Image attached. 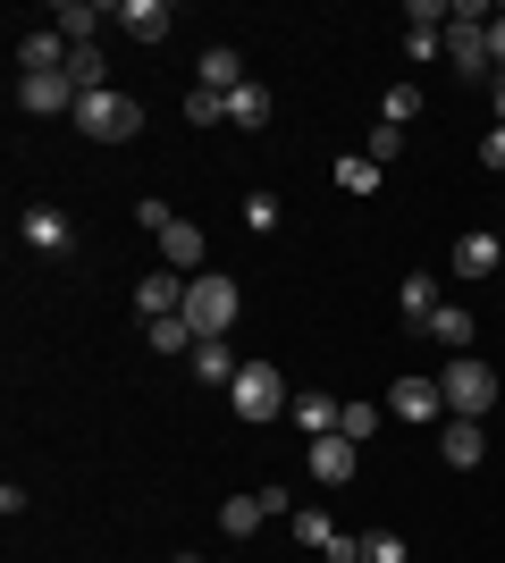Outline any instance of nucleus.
I'll use <instances>...</instances> for the list:
<instances>
[{
  "label": "nucleus",
  "mask_w": 505,
  "mask_h": 563,
  "mask_svg": "<svg viewBox=\"0 0 505 563\" xmlns=\"http://www.w3.org/2000/svg\"><path fill=\"white\" fill-rule=\"evenodd\" d=\"M237 311H244V295H237V278H228V269L186 278V329H194V336H228V329H237Z\"/></svg>",
  "instance_id": "obj_1"
},
{
  "label": "nucleus",
  "mask_w": 505,
  "mask_h": 563,
  "mask_svg": "<svg viewBox=\"0 0 505 563\" xmlns=\"http://www.w3.org/2000/svg\"><path fill=\"white\" fill-rule=\"evenodd\" d=\"M438 387H447V421H488V404H497V371L472 362V353H455L438 371Z\"/></svg>",
  "instance_id": "obj_2"
},
{
  "label": "nucleus",
  "mask_w": 505,
  "mask_h": 563,
  "mask_svg": "<svg viewBox=\"0 0 505 563\" xmlns=\"http://www.w3.org/2000/svg\"><path fill=\"white\" fill-rule=\"evenodd\" d=\"M228 404H237V421L270 429L278 412H287V371H278V362H244L237 387H228Z\"/></svg>",
  "instance_id": "obj_3"
},
{
  "label": "nucleus",
  "mask_w": 505,
  "mask_h": 563,
  "mask_svg": "<svg viewBox=\"0 0 505 563\" xmlns=\"http://www.w3.org/2000/svg\"><path fill=\"white\" fill-rule=\"evenodd\" d=\"M76 126H85L94 143H135L144 135V101L135 93H85L76 101Z\"/></svg>",
  "instance_id": "obj_4"
},
{
  "label": "nucleus",
  "mask_w": 505,
  "mask_h": 563,
  "mask_svg": "<svg viewBox=\"0 0 505 563\" xmlns=\"http://www.w3.org/2000/svg\"><path fill=\"white\" fill-rule=\"evenodd\" d=\"M447 59H455L463 76H488V9L481 0H463L455 18H447Z\"/></svg>",
  "instance_id": "obj_5"
},
{
  "label": "nucleus",
  "mask_w": 505,
  "mask_h": 563,
  "mask_svg": "<svg viewBox=\"0 0 505 563\" xmlns=\"http://www.w3.org/2000/svg\"><path fill=\"white\" fill-rule=\"evenodd\" d=\"M387 421H447V387L421 371H405L396 387H387Z\"/></svg>",
  "instance_id": "obj_6"
},
{
  "label": "nucleus",
  "mask_w": 505,
  "mask_h": 563,
  "mask_svg": "<svg viewBox=\"0 0 505 563\" xmlns=\"http://www.w3.org/2000/svg\"><path fill=\"white\" fill-rule=\"evenodd\" d=\"M76 101L85 93H76L68 76H18V110H34V118H59V110L76 118Z\"/></svg>",
  "instance_id": "obj_7"
},
{
  "label": "nucleus",
  "mask_w": 505,
  "mask_h": 563,
  "mask_svg": "<svg viewBox=\"0 0 505 563\" xmlns=\"http://www.w3.org/2000/svg\"><path fill=\"white\" fill-rule=\"evenodd\" d=\"M135 311H144V329L152 320H177V311H186V278H177V269H152V278L135 286Z\"/></svg>",
  "instance_id": "obj_8"
},
{
  "label": "nucleus",
  "mask_w": 505,
  "mask_h": 563,
  "mask_svg": "<svg viewBox=\"0 0 505 563\" xmlns=\"http://www.w3.org/2000/svg\"><path fill=\"white\" fill-rule=\"evenodd\" d=\"M152 244H161V261L177 269V278H194V269H202V228H194V219H168Z\"/></svg>",
  "instance_id": "obj_9"
},
{
  "label": "nucleus",
  "mask_w": 505,
  "mask_h": 563,
  "mask_svg": "<svg viewBox=\"0 0 505 563\" xmlns=\"http://www.w3.org/2000/svg\"><path fill=\"white\" fill-rule=\"evenodd\" d=\"M447 269H455V278H488V269H505V244L497 235H455V253H447Z\"/></svg>",
  "instance_id": "obj_10"
},
{
  "label": "nucleus",
  "mask_w": 505,
  "mask_h": 563,
  "mask_svg": "<svg viewBox=\"0 0 505 563\" xmlns=\"http://www.w3.org/2000/svg\"><path fill=\"white\" fill-rule=\"evenodd\" d=\"M186 371L202 378V387H237V371H244V362L228 353V336H202V345L186 353Z\"/></svg>",
  "instance_id": "obj_11"
},
{
  "label": "nucleus",
  "mask_w": 505,
  "mask_h": 563,
  "mask_svg": "<svg viewBox=\"0 0 505 563\" xmlns=\"http://www.w3.org/2000/svg\"><path fill=\"white\" fill-rule=\"evenodd\" d=\"M447 303V286L430 278V269H413L405 286H396V311H405V329H430V311Z\"/></svg>",
  "instance_id": "obj_12"
},
{
  "label": "nucleus",
  "mask_w": 505,
  "mask_h": 563,
  "mask_svg": "<svg viewBox=\"0 0 505 563\" xmlns=\"http://www.w3.org/2000/svg\"><path fill=\"white\" fill-rule=\"evenodd\" d=\"M18 235L34 244V253H68V244H76V228H68L59 211H51V202H34V211L18 219Z\"/></svg>",
  "instance_id": "obj_13"
},
{
  "label": "nucleus",
  "mask_w": 505,
  "mask_h": 563,
  "mask_svg": "<svg viewBox=\"0 0 505 563\" xmlns=\"http://www.w3.org/2000/svg\"><path fill=\"white\" fill-rule=\"evenodd\" d=\"M312 479L320 488H345V479H354V438H312Z\"/></svg>",
  "instance_id": "obj_14"
},
{
  "label": "nucleus",
  "mask_w": 505,
  "mask_h": 563,
  "mask_svg": "<svg viewBox=\"0 0 505 563\" xmlns=\"http://www.w3.org/2000/svg\"><path fill=\"white\" fill-rule=\"evenodd\" d=\"M119 25L135 34V43H168V25H177V9H168V0H127V9H119Z\"/></svg>",
  "instance_id": "obj_15"
},
{
  "label": "nucleus",
  "mask_w": 505,
  "mask_h": 563,
  "mask_svg": "<svg viewBox=\"0 0 505 563\" xmlns=\"http://www.w3.org/2000/svg\"><path fill=\"white\" fill-rule=\"evenodd\" d=\"M438 454H447L455 471H472V463L488 454V429H481V421H447V429H438Z\"/></svg>",
  "instance_id": "obj_16"
},
{
  "label": "nucleus",
  "mask_w": 505,
  "mask_h": 563,
  "mask_svg": "<svg viewBox=\"0 0 505 563\" xmlns=\"http://www.w3.org/2000/svg\"><path fill=\"white\" fill-rule=\"evenodd\" d=\"M237 85H253V76H244V59L228 43H211L202 51V93H237Z\"/></svg>",
  "instance_id": "obj_17"
},
{
  "label": "nucleus",
  "mask_w": 505,
  "mask_h": 563,
  "mask_svg": "<svg viewBox=\"0 0 505 563\" xmlns=\"http://www.w3.org/2000/svg\"><path fill=\"white\" fill-rule=\"evenodd\" d=\"M68 85H76V93H110V59H101V43L68 51Z\"/></svg>",
  "instance_id": "obj_18"
},
{
  "label": "nucleus",
  "mask_w": 505,
  "mask_h": 563,
  "mask_svg": "<svg viewBox=\"0 0 505 563\" xmlns=\"http://www.w3.org/2000/svg\"><path fill=\"white\" fill-rule=\"evenodd\" d=\"M228 126L262 135V126H270V85H237V93H228Z\"/></svg>",
  "instance_id": "obj_19"
},
{
  "label": "nucleus",
  "mask_w": 505,
  "mask_h": 563,
  "mask_svg": "<svg viewBox=\"0 0 505 563\" xmlns=\"http://www.w3.org/2000/svg\"><path fill=\"white\" fill-rule=\"evenodd\" d=\"M430 345L472 353V311H463V303H438V311H430Z\"/></svg>",
  "instance_id": "obj_20"
},
{
  "label": "nucleus",
  "mask_w": 505,
  "mask_h": 563,
  "mask_svg": "<svg viewBox=\"0 0 505 563\" xmlns=\"http://www.w3.org/2000/svg\"><path fill=\"white\" fill-rule=\"evenodd\" d=\"M287 412H295V429H304V438H329V429H337V412H345V404H337V396H320V387H312V396H295Z\"/></svg>",
  "instance_id": "obj_21"
},
{
  "label": "nucleus",
  "mask_w": 505,
  "mask_h": 563,
  "mask_svg": "<svg viewBox=\"0 0 505 563\" xmlns=\"http://www.w3.org/2000/svg\"><path fill=\"white\" fill-rule=\"evenodd\" d=\"M262 521H270L262 488H253V496H228V505H219V530H228V539H253V530H262Z\"/></svg>",
  "instance_id": "obj_22"
},
{
  "label": "nucleus",
  "mask_w": 505,
  "mask_h": 563,
  "mask_svg": "<svg viewBox=\"0 0 505 563\" xmlns=\"http://www.w3.org/2000/svg\"><path fill=\"white\" fill-rule=\"evenodd\" d=\"M51 25H59V34H68V43H94V25H101V9H94V0H59V9H51Z\"/></svg>",
  "instance_id": "obj_23"
},
{
  "label": "nucleus",
  "mask_w": 505,
  "mask_h": 563,
  "mask_svg": "<svg viewBox=\"0 0 505 563\" xmlns=\"http://www.w3.org/2000/svg\"><path fill=\"white\" fill-rule=\"evenodd\" d=\"M329 177H337V194H354V202H362V194H380V161H354V152H345Z\"/></svg>",
  "instance_id": "obj_24"
},
{
  "label": "nucleus",
  "mask_w": 505,
  "mask_h": 563,
  "mask_svg": "<svg viewBox=\"0 0 505 563\" xmlns=\"http://www.w3.org/2000/svg\"><path fill=\"white\" fill-rule=\"evenodd\" d=\"M295 547H320V555H329V547H337V521L320 514V505H304V514H295Z\"/></svg>",
  "instance_id": "obj_25"
},
{
  "label": "nucleus",
  "mask_w": 505,
  "mask_h": 563,
  "mask_svg": "<svg viewBox=\"0 0 505 563\" xmlns=\"http://www.w3.org/2000/svg\"><path fill=\"white\" fill-rule=\"evenodd\" d=\"M380 421H387V404H345V412H337V438H354V446H362Z\"/></svg>",
  "instance_id": "obj_26"
},
{
  "label": "nucleus",
  "mask_w": 505,
  "mask_h": 563,
  "mask_svg": "<svg viewBox=\"0 0 505 563\" xmlns=\"http://www.w3.org/2000/svg\"><path fill=\"white\" fill-rule=\"evenodd\" d=\"M202 345V336L186 329V311H177V320H152V353H194Z\"/></svg>",
  "instance_id": "obj_27"
},
{
  "label": "nucleus",
  "mask_w": 505,
  "mask_h": 563,
  "mask_svg": "<svg viewBox=\"0 0 505 563\" xmlns=\"http://www.w3.org/2000/svg\"><path fill=\"white\" fill-rule=\"evenodd\" d=\"M405 51L430 68V59H447V25H405Z\"/></svg>",
  "instance_id": "obj_28"
},
{
  "label": "nucleus",
  "mask_w": 505,
  "mask_h": 563,
  "mask_svg": "<svg viewBox=\"0 0 505 563\" xmlns=\"http://www.w3.org/2000/svg\"><path fill=\"white\" fill-rule=\"evenodd\" d=\"M362 563H413V547L396 539V530H371V539H362Z\"/></svg>",
  "instance_id": "obj_29"
},
{
  "label": "nucleus",
  "mask_w": 505,
  "mask_h": 563,
  "mask_svg": "<svg viewBox=\"0 0 505 563\" xmlns=\"http://www.w3.org/2000/svg\"><path fill=\"white\" fill-rule=\"evenodd\" d=\"M380 118H387V126H413V118H421V93H413V85H396V93L380 101Z\"/></svg>",
  "instance_id": "obj_30"
},
{
  "label": "nucleus",
  "mask_w": 505,
  "mask_h": 563,
  "mask_svg": "<svg viewBox=\"0 0 505 563\" xmlns=\"http://www.w3.org/2000/svg\"><path fill=\"white\" fill-rule=\"evenodd\" d=\"M396 152H405V126H387V118H380L371 143H362V161H396Z\"/></svg>",
  "instance_id": "obj_31"
},
{
  "label": "nucleus",
  "mask_w": 505,
  "mask_h": 563,
  "mask_svg": "<svg viewBox=\"0 0 505 563\" xmlns=\"http://www.w3.org/2000/svg\"><path fill=\"white\" fill-rule=\"evenodd\" d=\"M228 118V93H186V126H219Z\"/></svg>",
  "instance_id": "obj_32"
},
{
  "label": "nucleus",
  "mask_w": 505,
  "mask_h": 563,
  "mask_svg": "<svg viewBox=\"0 0 505 563\" xmlns=\"http://www.w3.org/2000/svg\"><path fill=\"white\" fill-rule=\"evenodd\" d=\"M244 228H253V235L278 228V194H244Z\"/></svg>",
  "instance_id": "obj_33"
},
{
  "label": "nucleus",
  "mask_w": 505,
  "mask_h": 563,
  "mask_svg": "<svg viewBox=\"0 0 505 563\" xmlns=\"http://www.w3.org/2000/svg\"><path fill=\"white\" fill-rule=\"evenodd\" d=\"M168 219H177V211H168L161 194H144V202H135V228H152V235H161V228H168Z\"/></svg>",
  "instance_id": "obj_34"
},
{
  "label": "nucleus",
  "mask_w": 505,
  "mask_h": 563,
  "mask_svg": "<svg viewBox=\"0 0 505 563\" xmlns=\"http://www.w3.org/2000/svg\"><path fill=\"white\" fill-rule=\"evenodd\" d=\"M447 18H455L447 0H413V9H405V25H447Z\"/></svg>",
  "instance_id": "obj_35"
},
{
  "label": "nucleus",
  "mask_w": 505,
  "mask_h": 563,
  "mask_svg": "<svg viewBox=\"0 0 505 563\" xmlns=\"http://www.w3.org/2000/svg\"><path fill=\"white\" fill-rule=\"evenodd\" d=\"M488 76H505V9L488 18Z\"/></svg>",
  "instance_id": "obj_36"
},
{
  "label": "nucleus",
  "mask_w": 505,
  "mask_h": 563,
  "mask_svg": "<svg viewBox=\"0 0 505 563\" xmlns=\"http://www.w3.org/2000/svg\"><path fill=\"white\" fill-rule=\"evenodd\" d=\"M481 161H488V168H505V126H488V143H481Z\"/></svg>",
  "instance_id": "obj_37"
},
{
  "label": "nucleus",
  "mask_w": 505,
  "mask_h": 563,
  "mask_svg": "<svg viewBox=\"0 0 505 563\" xmlns=\"http://www.w3.org/2000/svg\"><path fill=\"white\" fill-rule=\"evenodd\" d=\"M488 118L505 126V76H488Z\"/></svg>",
  "instance_id": "obj_38"
}]
</instances>
